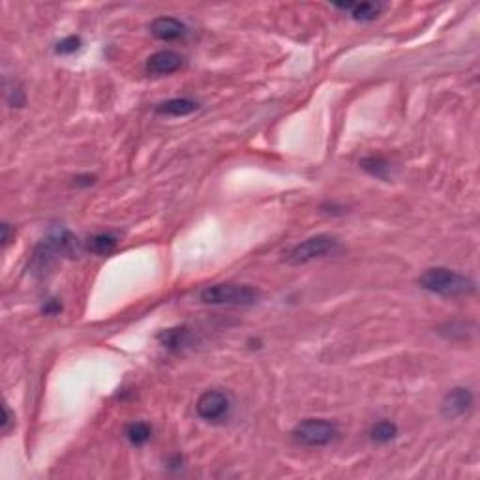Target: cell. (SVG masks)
I'll return each mask as SVG.
<instances>
[{"label": "cell", "mask_w": 480, "mask_h": 480, "mask_svg": "<svg viewBox=\"0 0 480 480\" xmlns=\"http://www.w3.org/2000/svg\"><path fill=\"white\" fill-rule=\"evenodd\" d=\"M419 285L428 293L439 296H469L476 291L475 282L469 276L450 270L445 267H431L426 268L424 272L419 276Z\"/></svg>", "instance_id": "1"}, {"label": "cell", "mask_w": 480, "mask_h": 480, "mask_svg": "<svg viewBox=\"0 0 480 480\" xmlns=\"http://www.w3.org/2000/svg\"><path fill=\"white\" fill-rule=\"evenodd\" d=\"M259 289L246 284H214L201 291V302L210 306H253L259 301Z\"/></svg>", "instance_id": "2"}, {"label": "cell", "mask_w": 480, "mask_h": 480, "mask_svg": "<svg viewBox=\"0 0 480 480\" xmlns=\"http://www.w3.org/2000/svg\"><path fill=\"white\" fill-rule=\"evenodd\" d=\"M293 437L304 447H324L338 437V426L327 419H306L295 426Z\"/></svg>", "instance_id": "3"}, {"label": "cell", "mask_w": 480, "mask_h": 480, "mask_svg": "<svg viewBox=\"0 0 480 480\" xmlns=\"http://www.w3.org/2000/svg\"><path fill=\"white\" fill-rule=\"evenodd\" d=\"M338 246H340V242H338L336 236H310V239L302 240V242H298V244L291 248V251L287 253V261L291 265H306V263L313 261V259H321V257L334 253L338 250Z\"/></svg>", "instance_id": "4"}, {"label": "cell", "mask_w": 480, "mask_h": 480, "mask_svg": "<svg viewBox=\"0 0 480 480\" xmlns=\"http://www.w3.org/2000/svg\"><path fill=\"white\" fill-rule=\"evenodd\" d=\"M231 400L224 391H205L196 403L197 415L207 422H218L229 415Z\"/></svg>", "instance_id": "5"}, {"label": "cell", "mask_w": 480, "mask_h": 480, "mask_svg": "<svg viewBox=\"0 0 480 480\" xmlns=\"http://www.w3.org/2000/svg\"><path fill=\"white\" fill-rule=\"evenodd\" d=\"M473 402H475V398H473V392H471L469 389H465V386H456L453 391H448L447 394H445V398H443L441 402L443 417L448 420L460 419V417H464L465 413H469L471 408H473Z\"/></svg>", "instance_id": "6"}, {"label": "cell", "mask_w": 480, "mask_h": 480, "mask_svg": "<svg viewBox=\"0 0 480 480\" xmlns=\"http://www.w3.org/2000/svg\"><path fill=\"white\" fill-rule=\"evenodd\" d=\"M182 64H184V56L180 55V53L171 49H163L146 58L145 70L151 75H169V73L179 72Z\"/></svg>", "instance_id": "7"}, {"label": "cell", "mask_w": 480, "mask_h": 480, "mask_svg": "<svg viewBox=\"0 0 480 480\" xmlns=\"http://www.w3.org/2000/svg\"><path fill=\"white\" fill-rule=\"evenodd\" d=\"M151 34L160 42H175L186 34V25L177 17H156L151 23Z\"/></svg>", "instance_id": "8"}, {"label": "cell", "mask_w": 480, "mask_h": 480, "mask_svg": "<svg viewBox=\"0 0 480 480\" xmlns=\"http://www.w3.org/2000/svg\"><path fill=\"white\" fill-rule=\"evenodd\" d=\"M336 8L347 11L351 19L360 23L375 21L379 17L383 4H375V2H346V4H334Z\"/></svg>", "instance_id": "9"}, {"label": "cell", "mask_w": 480, "mask_h": 480, "mask_svg": "<svg viewBox=\"0 0 480 480\" xmlns=\"http://www.w3.org/2000/svg\"><path fill=\"white\" fill-rule=\"evenodd\" d=\"M197 109H199V103L190 98H171L156 106V113L163 117H188Z\"/></svg>", "instance_id": "10"}, {"label": "cell", "mask_w": 480, "mask_h": 480, "mask_svg": "<svg viewBox=\"0 0 480 480\" xmlns=\"http://www.w3.org/2000/svg\"><path fill=\"white\" fill-rule=\"evenodd\" d=\"M191 332L188 327H171V329L162 330L158 334V340L163 347H168L171 351H179L182 347H186L190 343Z\"/></svg>", "instance_id": "11"}, {"label": "cell", "mask_w": 480, "mask_h": 480, "mask_svg": "<svg viewBox=\"0 0 480 480\" xmlns=\"http://www.w3.org/2000/svg\"><path fill=\"white\" fill-rule=\"evenodd\" d=\"M358 165L366 171L368 175L375 177V179L386 180L391 177V162L386 158L379 156V154H370V156L362 158Z\"/></svg>", "instance_id": "12"}, {"label": "cell", "mask_w": 480, "mask_h": 480, "mask_svg": "<svg viewBox=\"0 0 480 480\" xmlns=\"http://www.w3.org/2000/svg\"><path fill=\"white\" fill-rule=\"evenodd\" d=\"M118 246V236L113 235V233H96L89 239L87 242V248L89 251L96 253V255H107L111 251L117 250Z\"/></svg>", "instance_id": "13"}, {"label": "cell", "mask_w": 480, "mask_h": 480, "mask_svg": "<svg viewBox=\"0 0 480 480\" xmlns=\"http://www.w3.org/2000/svg\"><path fill=\"white\" fill-rule=\"evenodd\" d=\"M370 437H372V441L381 443V445L391 443L398 437V426L392 420H379L370 428Z\"/></svg>", "instance_id": "14"}, {"label": "cell", "mask_w": 480, "mask_h": 480, "mask_svg": "<svg viewBox=\"0 0 480 480\" xmlns=\"http://www.w3.org/2000/svg\"><path fill=\"white\" fill-rule=\"evenodd\" d=\"M152 428L146 422H132L126 428V439H128L134 447H143L151 441Z\"/></svg>", "instance_id": "15"}, {"label": "cell", "mask_w": 480, "mask_h": 480, "mask_svg": "<svg viewBox=\"0 0 480 480\" xmlns=\"http://www.w3.org/2000/svg\"><path fill=\"white\" fill-rule=\"evenodd\" d=\"M81 45H83V42H81L79 36H66V38L56 44L55 51L58 55H73V53H77L81 49Z\"/></svg>", "instance_id": "16"}, {"label": "cell", "mask_w": 480, "mask_h": 480, "mask_svg": "<svg viewBox=\"0 0 480 480\" xmlns=\"http://www.w3.org/2000/svg\"><path fill=\"white\" fill-rule=\"evenodd\" d=\"M6 98L11 107H23L25 106V92L21 89H8L6 90Z\"/></svg>", "instance_id": "17"}, {"label": "cell", "mask_w": 480, "mask_h": 480, "mask_svg": "<svg viewBox=\"0 0 480 480\" xmlns=\"http://www.w3.org/2000/svg\"><path fill=\"white\" fill-rule=\"evenodd\" d=\"M4 419H2V424H0V430H2V434H8L10 431V426L13 424V417H11L10 413V408H8V403H4Z\"/></svg>", "instance_id": "18"}, {"label": "cell", "mask_w": 480, "mask_h": 480, "mask_svg": "<svg viewBox=\"0 0 480 480\" xmlns=\"http://www.w3.org/2000/svg\"><path fill=\"white\" fill-rule=\"evenodd\" d=\"M96 182L94 175H81V177H75L73 179V184L75 186H90Z\"/></svg>", "instance_id": "19"}, {"label": "cell", "mask_w": 480, "mask_h": 480, "mask_svg": "<svg viewBox=\"0 0 480 480\" xmlns=\"http://www.w3.org/2000/svg\"><path fill=\"white\" fill-rule=\"evenodd\" d=\"M61 310H62L61 302H56L55 298L47 302V304L44 306V313H47V315H56V313L61 312Z\"/></svg>", "instance_id": "20"}, {"label": "cell", "mask_w": 480, "mask_h": 480, "mask_svg": "<svg viewBox=\"0 0 480 480\" xmlns=\"http://www.w3.org/2000/svg\"><path fill=\"white\" fill-rule=\"evenodd\" d=\"M2 246H8V242H10V224L8 222H2Z\"/></svg>", "instance_id": "21"}]
</instances>
